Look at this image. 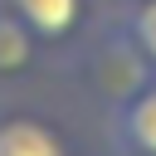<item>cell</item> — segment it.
<instances>
[{"label": "cell", "mask_w": 156, "mask_h": 156, "mask_svg": "<svg viewBox=\"0 0 156 156\" xmlns=\"http://www.w3.org/2000/svg\"><path fill=\"white\" fill-rule=\"evenodd\" d=\"M15 10H20V24H24L29 34L58 39V34H68V29L78 24L83 0H15Z\"/></svg>", "instance_id": "3957f363"}, {"label": "cell", "mask_w": 156, "mask_h": 156, "mask_svg": "<svg viewBox=\"0 0 156 156\" xmlns=\"http://www.w3.org/2000/svg\"><path fill=\"white\" fill-rule=\"evenodd\" d=\"M132 39H136V49L156 63V0H141V5H136V15H132Z\"/></svg>", "instance_id": "5b68a950"}, {"label": "cell", "mask_w": 156, "mask_h": 156, "mask_svg": "<svg viewBox=\"0 0 156 156\" xmlns=\"http://www.w3.org/2000/svg\"><path fill=\"white\" fill-rule=\"evenodd\" d=\"M0 156H68V146L39 117H0Z\"/></svg>", "instance_id": "7a4b0ae2"}, {"label": "cell", "mask_w": 156, "mask_h": 156, "mask_svg": "<svg viewBox=\"0 0 156 156\" xmlns=\"http://www.w3.org/2000/svg\"><path fill=\"white\" fill-rule=\"evenodd\" d=\"M24 58H29V29H24L20 20H5V15H0V63L15 68V63H24Z\"/></svg>", "instance_id": "277c9868"}, {"label": "cell", "mask_w": 156, "mask_h": 156, "mask_svg": "<svg viewBox=\"0 0 156 156\" xmlns=\"http://www.w3.org/2000/svg\"><path fill=\"white\" fill-rule=\"evenodd\" d=\"M117 146L127 156H156V88H141L117 107Z\"/></svg>", "instance_id": "6da1fadb"}]
</instances>
